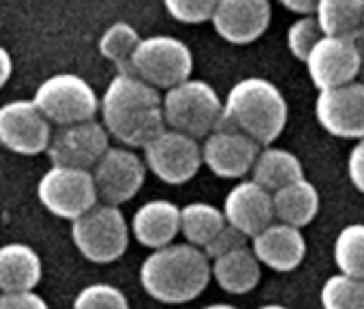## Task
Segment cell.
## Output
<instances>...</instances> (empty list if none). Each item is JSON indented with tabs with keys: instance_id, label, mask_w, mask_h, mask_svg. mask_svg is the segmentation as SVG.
Returning a JSON list of instances; mask_svg holds the SVG:
<instances>
[{
	"instance_id": "1",
	"label": "cell",
	"mask_w": 364,
	"mask_h": 309,
	"mask_svg": "<svg viewBox=\"0 0 364 309\" xmlns=\"http://www.w3.org/2000/svg\"><path fill=\"white\" fill-rule=\"evenodd\" d=\"M105 131L129 148H144L165 131L159 90L135 75L118 73L99 99Z\"/></svg>"
},
{
	"instance_id": "2",
	"label": "cell",
	"mask_w": 364,
	"mask_h": 309,
	"mask_svg": "<svg viewBox=\"0 0 364 309\" xmlns=\"http://www.w3.org/2000/svg\"><path fill=\"white\" fill-rule=\"evenodd\" d=\"M210 279V260L200 247L189 243H169L152 249L139 268V281L146 294L167 305H182L198 298Z\"/></svg>"
},
{
	"instance_id": "3",
	"label": "cell",
	"mask_w": 364,
	"mask_h": 309,
	"mask_svg": "<svg viewBox=\"0 0 364 309\" xmlns=\"http://www.w3.org/2000/svg\"><path fill=\"white\" fill-rule=\"evenodd\" d=\"M287 116L289 108L277 84L266 78H245L228 93L221 125L249 135L259 146H270L283 133Z\"/></svg>"
},
{
	"instance_id": "4",
	"label": "cell",
	"mask_w": 364,
	"mask_h": 309,
	"mask_svg": "<svg viewBox=\"0 0 364 309\" xmlns=\"http://www.w3.org/2000/svg\"><path fill=\"white\" fill-rule=\"evenodd\" d=\"M161 110L167 129L193 140L213 133L223 118V101L219 93L208 82L191 78L165 93Z\"/></svg>"
},
{
	"instance_id": "5",
	"label": "cell",
	"mask_w": 364,
	"mask_h": 309,
	"mask_svg": "<svg viewBox=\"0 0 364 309\" xmlns=\"http://www.w3.org/2000/svg\"><path fill=\"white\" fill-rule=\"evenodd\" d=\"M71 239L88 262L112 264L124 256L131 230L118 206L101 202L71 221Z\"/></svg>"
},
{
	"instance_id": "6",
	"label": "cell",
	"mask_w": 364,
	"mask_h": 309,
	"mask_svg": "<svg viewBox=\"0 0 364 309\" xmlns=\"http://www.w3.org/2000/svg\"><path fill=\"white\" fill-rule=\"evenodd\" d=\"M131 71L141 82L152 88H173L191 78L193 54L185 41L169 35H154L139 41L133 58Z\"/></svg>"
},
{
	"instance_id": "7",
	"label": "cell",
	"mask_w": 364,
	"mask_h": 309,
	"mask_svg": "<svg viewBox=\"0 0 364 309\" xmlns=\"http://www.w3.org/2000/svg\"><path fill=\"white\" fill-rule=\"evenodd\" d=\"M33 103L50 125L58 127L92 120L99 112L95 88L73 73H56L41 82L35 90Z\"/></svg>"
},
{
	"instance_id": "8",
	"label": "cell",
	"mask_w": 364,
	"mask_h": 309,
	"mask_svg": "<svg viewBox=\"0 0 364 309\" xmlns=\"http://www.w3.org/2000/svg\"><path fill=\"white\" fill-rule=\"evenodd\" d=\"M37 196L56 217L75 221L99 204L97 187L88 170L52 166L39 181Z\"/></svg>"
},
{
	"instance_id": "9",
	"label": "cell",
	"mask_w": 364,
	"mask_h": 309,
	"mask_svg": "<svg viewBox=\"0 0 364 309\" xmlns=\"http://www.w3.org/2000/svg\"><path fill=\"white\" fill-rule=\"evenodd\" d=\"M144 164L159 181L185 185L202 168V144L185 133L165 129L144 146Z\"/></svg>"
},
{
	"instance_id": "10",
	"label": "cell",
	"mask_w": 364,
	"mask_h": 309,
	"mask_svg": "<svg viewBox=\"0 0 364 309\" xmlns=\"http://www.w3.org/2000/svg\"><path fill=\"white\" fill-rule=\"evenodd\" d=\"M146 164L139 154L133 148L122 146H109L90 170L99 200L112 206L133 200L146 181Z\"/></svg>"
},
{
	"instance_id": "11",
	"label": "cell",
	"mask_w": 364,
	"mask_h": 309,
	"mask_svg": "<svg viewBox=\"0 0 364 309\" xmlns=\"http://www.w3.org/2000/svg\"><path fill=\"white\" fill-rule=\"evenodd\" d=\"M109 148V133L99 120H84L67 127H58L52 133L46 154L52 166L92 170L103 152Z\"/></svg>"
},
{
	"instance_id": "12",
	"label": "cell",
	"mask_w": 364,
	"mask_h": 309,
	"mask_svg": "<svg viewBox=\"0 0 364 309\" xmlns=\"http://www.w3.org/2000/svg\"><path fill=\"white\" fill-rule=\"evenodd\" d=\"M306 71L313 86L319 90L345 86L358 80L360 73V46L347 37H321L309 52Z\"/></svg>"
},
{
	"instance_id": "13",
	"label": "cell",
	"mask_w": 364,
	"mask_h": 309,
	"mask_svg": "<svg viewBox=\"0 0 364 309\" xmlns=\"http://www.w3.org/2000/svg\"><path fill=\"white\" fill-rule=\"evenodd\" d=\"M52 125L37 110L33 99H18L0 105V144L7 150L33 157L48 150Z\"/></svg>"
},
{
	"instance_id": "14",
	"label": "cell",
	"mask_w": 364,
	"mask_h": 309,
	"mask_svg": "<svg viewBox=\"0 0 364 309\" xmlns=\"http://www.w3.org/2000/svg\"><path fill=\"white\" fill-rule=\"evenodd\" d=\"M317 122L334 137H364V84L360 80L345 86L319 90L315 99Z\"/></svg>"
},
{
	"instance_id": "15",
	"label": "cell",
	"mask_w": 364,
	"mask_h": 309,
	"mask_svg": "<svg viewBox=\"0 0 364 309\" xmlns=\"http://www.w3.org/2000/svg\"><path fill=\"white\" fill-rule=\"evenodd\" d=\"M259 148L249 135L221 125L202 144V166L219 179H242L251 172Z\"/></svg>"
},
{
	"instance_id": "16",
	"label": "cell",
	"mask_w": 364,
	"mask_h": 309,
	"mask_svg": "<svg viewBox=\"0 0 364 309\" xmlns=\"http://www.w3.org/2000/svg\"><path fill=\"white\" fill-rule=\"evenodd\" d=\"M270 18V0H219L210 22L228 43L247 46L268 31Z\"/></svg>"
},
{
	"instance_id": "17",
	"label": "cell",
	"mask_w": 364,
	"mask_h": 309,
	"mask_svg": "<svg viewBox=\"0 0 364 309\" xmlns=\"http://www.w3.org/2000/svg\"><path fill=\"white\" fill-rule=\"evenodd\" d=\"M221 211L225 221L242 232L249 241L274 221L272 194L251 179L240 181L228 192Z\"/></svg>"
},
{
	"instance_id": "18",
	"label": "cell",
	"mask_w": 364,
	"mask_h": 309,
	"mask_svg": "<svg viewBox=\"0 0 364 309\" xmlns=\"http://www.w3.org/2000/svg\"><path fill=\"white\" fill-rule=\"evenodd\" d=\"M251 249L262 266L277 273L296 271L306 256V241L300 228L272 221L251 239Z\"/></svg>"
},
{
	"instance_id": "19",
	"label": "cell",
	"mask_w": 364,
	"mask_h": 309,
	"mask_svg": "<svg viewBox=\"0 0 364 309\" xmlns=\"http://www.w3.org/2000/svg\"><path fill=\"white\" fill-rule=\"evenodd\" d=\"M129 230L148 249L165 247L180 234V209L169 200H150L133 213Z\"/></svg>"
},
{
	"instance_id": "20",
	"label": "cell",
	"mask_w": 364,
	"mask_h": 309,
	"mask_svg": "<svg viewBox=\"0 0 364 309\" xmlns=\"http://www.w3.org/2000/svg\"><path fill=\"white\" fill-rule=\"evenodd\" d=\"M43 277L41 256L26 243L0 247V294L31 292Z\"/></svg>"
},
{
	"instance_id": "21",
	"label": "cell",
	"mask_w": 364,
	"mask_h": 309,
	"mask_svg": "<svg viewBox=\"0 0 364 309\" xmlns=\"http://www.w3.org/2000/svg\"><path fill=\"white\" fill-rule=\"evenodd\" d=\"M319 206H321L319 192L306 179H298L272 194L274 221H281L300 230L317 217Z\"/></svg>"
},
{
	"instance_id": "22",
	"label": "cell",
	"mask_w": 364,
	"mask_h": 309,
	"mask_svg": "<svg viewBox=\"0 0 364 309\" xmlns=\"http://www.w3.org/2000/svg\"><path fill=\"white\" fill-rule=\"evenodd\" d=\"M215 281L230 294H249L262 279V264L251 245L238 247L210 262Z\"/></svg>"
},
{
	"instance_id": "23",
	"label": "cell",
	"mask_w": 364,
	"mask_h": 309,
	"mask_svg": "<svg viewBox=\"0 0 364 309\" xmlns=\"http://www.w3.org/2000/svg\"><path fill=\"white\" fill-rule=\"evenodd\" d=\"M249 174H251V181H255L266 192L274 194L277 189L298 179H304V168H302V162L298 159V154H294L287 148H279L270 144V146L259 148Z\"/></svg>"
},
{
	"instance_id": "24",
	"label": "cell",
	"mask_w": 364,
	"mask_h": 309,
	"mask_svg": "<svg viewBox=\"0 0 364 309\" xmlns=\"http://www.w3.org/2000/svg\"><path fill=\"white\" fill-rule=\"evenodd\" d=\"M313 16L321 35L358 39L362 31V0H317Z\"/></svg>"
},
{
	"instance_id": "25",
	"label": "cell",
	"mask_w": 364,
	"mask_h": 309,
	"mask_svg": "<svg viewBox=\"0 0 364 309\" xmlns=\"http://www.w3.org/2000/svg\"><path fill=\"white\" fill-rule=\"evenodd\" d=\"M225 224L223 211L208 202H191L180 209V234L189 245L200 249H204Z\"/></svg>"
},
{
	"instance_id": "26",
	"label": "cell",
	"mask_w": 364,
	"mask_h": 309,
	"mask_svg": "<svg viewBox=\"0 0 364 309\" xmlns=\"http://www.w3.org/2000/svg\"><path fill=\"white\" fill-rule=\"evenodd\" d=\"M141 37L139 33L127 24V22H116L112 24L99 39V52L103 58L112 61L118 69V73L133 75L131 71V58L139 46Z\"/></svg>"
},
{
	"instance_id": "27",
	"label": "cell",
	"mask_w": 364,
	"mask_h": 309,
	"mask_svg": "<svg viewBox=\"0 0 364 309\" xmlns=\"http://www.w3.org/2000/svg\"><path fill=\"white\" fill-rule=\"evenodd\" d=\"M332 256L338 273L364 279V224L345 226L336 234Z\"/></svg>"
},
{
	"instance_id": "28",
	"label": "cell",
	"mask_w": 364,
	"mask_h": 309,
	"mask_svg": "<svg viewBox=\"0 0 364 309\" xmlns=\"http://www.w3.org/2000/svg\"><path fill=\"white\" fill-rule=\"evenodd\" d=\"M319 303L323 309H364V279L330 275L321 286Z\"/></svg>"
},
{
	"instance_id": "29",
	"label": "cell",
	"mask_w": 364,
	"mask_h": 309,
	"mask_svg": "<svg viewBox=\"0 0 364 309\" xmlns=\"http://www.w3.org/2000/svg\"><path fill=\"white\" fill-rule=\"evenodd\" d=\"M73 309H131L127 294L112 283H90L73 300Z\"/></svg>"
},
{
	"instance_id": "30",
	"label": "cell",
	"mask_w": 364,
	"mask_h": 309,
	"mask_svg": "<svg viewBox=\"0 0 364 309\" xmlns=\"http://www.w3.org/2000/svg\"><path fill=\"white\" fill-rule=\"evenodd\" d=\"M321 31L319 24L315 20V16H300L289 28H287V50L291 52L294 58L298 61H306L309 52L315 48V43L321 39Z\"/></svg>"
},
{
	"instance_id": "31",
	"label": "cell",
	"mask_w": 364,
	"mask_h": 309,
	"mask_svg": "<svg viewBox=\"0 0 364 309\" xmlns=\"http://www.w3.org/2000/svg\"><path fill=\"white\" fill-rule=\"evenodd\" d=\"M167 14L182 24H202L215 14L219 0H163Z\"/></svg>"
},
{
	"instance_id": "32",
	"label": "cell",
	"mask_w": 364,
	"mask_h": 309,
	"mask_svg": "<svg viewBox=\"0 0 364 309\" xmlns=\"http://www.w3.org/2000/svg\"><path fill=\"white\" fill-rule=\"evenodd\" d=\"M245 245H249V239H247L242 232H238L236 228H232L230 224H225V226L208 241V245H206L202 251H204L206 258L213 262V260H217V258H221V256H225V253H230V251H234V249H238V247H245Z\"/></svg>"
},
{
	"instance_id": "33",
	"label": "cell",
	"mask_w": 364,
	"mask_h": 309,
	"mask_svg": "<svg viewBox=\"0 0 364 309\" xmlns=\"http://www.w3.org/2000/svg\"><path fill=\"white\" fill-rule=\"evenodd\" d=\"M0 309H50V305L43 296L31 290V292L0 294Z\"/></svg>"
},
{
	"instance_id": "34",
	"label": "cell",
	"mask_w": 364,
	"mask_h": 309,
	"mask_svg": "<svg viewBox=\"0 0 364 309\" xmlns=\"http://www.w3.org/2000/svg\"><path fill=\"white\" fill-rule=\"evenodd\" d=\"M347 177L360 194H364V137L355 140L347 157Z\"/></svg>"
},
{
	"instance_id": "35",
	"label": "cell",
	"mask_w": 364,
	"mask_h": 309,
	"mask_svg": "<svg viewBox=\"0 0 364 309\" xmlns=\"http://www.w3.org/2000/svg\"><path fill=\"white\" fill-rule=\"evenodd\" d=\"M279 3H281L287 11H291V14H298V16H313L317 0H279Z\"/></svg>"
},
{
	"instance_id": "36",
	"label": "cell",
	"mask_w": 364,
	"mask_h": 309,
	"mask_svg": "<svg viewBox=\"0 0 364 309\" xmlns=\"http://www.w3.org/2000/svg\"><path fill=\"white\" fill-rule=\"evenodd\" d=\"M11 71H14V63H11V56H9V52L0 46V88H3L7 82H9V78H11Z\"/></svg>"
},
{
	"instance_id": "37",
	"label": "cell",
	"mask_w": 364,
	"mask_h": 309,
	"mask_svg": "<svg viewBox=\"0 0 364 309\" xmlns=\"http://www.w3.org/2000/svg\"><path fill=\"white\" fill-rule=\"evenodd\" d=\"M358 41V46H360V73H358V78H362L360 82L364 84V39H355Z\"/></svg>"
},
{
	"instance_id": "38",
	"label": "cell",
	"mask_w": 364,
	"mask_h": 309,
	"mask_svg": "<svg viewBox=\"0 0 364 309\" xmlns=\"http://www.w3.org/2000/svg\"><path fill=\"white\" fill-rule=\"evenodd\" d=\"M202 309H238L236 305H230V303H213V305H206Z\"/></svg>"
},
{
	"instance_id": "39",
	"label": "cell",
	"mask_w": 364,
	"mask_h": 309,
	"mask_svg": "<svg viewBox=\"0 0 364 309\" xmlns=\"http://www.w3.org/2000/svg\"><path fill=\"white\" fill-rule=\"evenodd\" d=\"M257 309H289V307L279 305V303H268V305H262V307H257Z\"/></svg>"
},
{
	"instance_id": "40",
	"label": "cell",
	"mask_w": 364,
	"mask_h": 309,
	"mask_svg": "<svg viewBox=\"0 0 364 309\" xmlns=\"http://www.w3.org/2000/svg\"><path fill=\"white\" fill-rule=\"evenodd\" d=\"M360 39H364V0H362V31H360V35H358Z\"/></svg>"
}]
</instances>
